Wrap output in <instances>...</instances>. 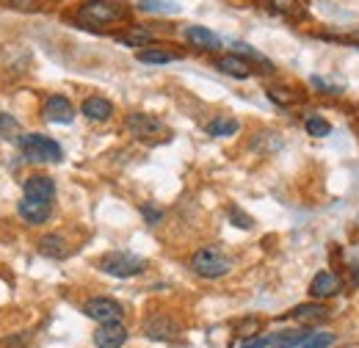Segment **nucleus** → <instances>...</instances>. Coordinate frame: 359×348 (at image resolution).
I'll return each mask as SVG.
<instances>
[{"instance_id": "5", "label": "nucleus", "mask_w": 359, "mask_h": 348, "mask_svg": "<svg viewBox=\"0 0 359 348\" xmlns=\"http://www.w3.org/2000/svg\"><path fill=\"white\" fill-rule=\"evenodd\" d=\"M128 130L133 133L138 141H152L155 135H163L166 128H163V122L158 119V116H152V114H130L128 116Z\"/></svg>"}, {"instance_id": "17", "label": "nucleus", "mask_w": 359, "mask_h": 348, "mask_svg": "<svg viewBox=\"0 0 359 348\" xmlns=\"http://www.w3.org/2000/svg\"><path fill=\"white\" fill-rule=\"evenodd\" d=\"M182 55L180 53H172V50H166V47H144V50H138V61L141 64H172V61H180Z\"/></svg>"}, {"instance_id": "25", "label": "nucleus", "mask_w": 359, "mask_h": 348, "mask_svg": "<svg viewBox=\"0 0 359 348\" xmlns=\"http://www.w3.org/2000/svg\"><path fill=\"white\" fill-rule=\"evenodd\" d=\"M332 343H334V335H329V332H315V335H307V340L299 348H329Z\"/></svg>"}, {"instance_id": "22", "label": "nucleus", "mask_w": 359, "mask_h": 348, "mask_svg": "<svg viewBox=\"0 0 359 348\" xmlns=\"http://www.w3.org/2000/svg\"><path fill=\"white\" fill-rule=\"evenodd\" d=\"M138 8L149 14H177L180 3L177 0H138Z\"/></svg>"}, {"instance_id": "26", "label": "nucleus", "mask_w": 359, "mask_h": 348, "mask_svg": "<svg viewBox=\"0 0 359 348\" xmlns=\"http://www.w3.org/2000/svg\"><path fill=\"white\" fill-rule=\"evenodd\" d=\"M269 97L276 102V105H293V102H299V100H302L299 94H290V88H279V86L269 88Z\"/></svg>"}, {"instance_id": "28", "label": "nucleus", "mask_w": 359, "mask_h": 348, "mask_svg": "<svg viewBox=\"0 0 359 348\" xmlns=\"http://www.w3.org/2000/svg\"><path fill=\"white\" fill-rule=\"evenodd\" d=\"M141 213H144V218H147L149 224H158V221L163 218V210H158V208H152V205H144Z\"/></svg>"}, {"instance_id": "15", "label": "nucleus", "mask_w": 359, "mask_h": 348, "mask_svg": "<svg viewBox=\"0 0 359 348\" xmlns=\"http://www.w3.org/2000/svg\"><path fill=\"white\" fill-rule=\"evenodd\" d=\"M81 111H83V116L91 119V122H105V119H111V114H114V105L105 100V97H86L83 100V105H81Z\"/></svg>"}, {"instance_id": "11", "label": "nucleus", "mask_w": 359, "mask_h": 348, "mask_svg": "<svg viewBox=\"0 0 359 348\" xmlns=\"http://www.w3.org/2000/svg\"><path fill=\"white\" fill-rule=\"evenodd\" d=\"M144 335L152 337V340H172L180 335L177 321H172L169 315H155L144 323Z\"/></svg>"}, {"instance_id": "8", "label": "nucleus", "mask_w": 359, "mask_h": 348, "mask_svg": "<svg viewBox=\"0 0 359 348\" xmlns=\"http://www.w3.org/2000/svg\"><path fill=\"white\" fill-rule=\"evenodd\" d=\"M125 340H128V329L119 321L100 323V329L94 332V346L97 348H122Z\"/></svg>"}, {"instance_id": "20", "label": "nucleus", "mask_w": 359, "mask_h": 348, "mask_svg": "<svg viewBox=\"0 0 359 348\" xmlns=\"http://www.w3.org/2000/svg\"><path fill=\"white\" fill-rule=\"evenodd\" d=\"M116 42L128 44V47H147V44L152 42V31L149 28H141V25H133V28L122 31L116 36Z\"/></svg>"}, {"instance_id": "16", "label": "nucleus", "mask_w": 359, "mask_h": 348, "mask_svg": "<svg viewBox=\"0 0 359 348\" xmlns=\"http://www.w3.org/2000/svg\"><path fill=\"white\" fill-rule=\"evenodd\" d=\"M39 255H45L50 260H64L69 257V243L61 235H45L39 241Z\"/></svg>"}, {"instance_id": "12", "label": "nucleus", "mask_w": 359, "mask_h": 348, "mask_svg": "<svg viewBox=\"0 0 359 348\" xmlns=\"http://www.w3.org/2000/svg\"><path fill=\"white\" fill-rule=\"evenodd\" d=\"M340 290H343L340 276L332 274V271L315 274V279L310 282V296H313V299H332V296H337Z\"/></svg>"}, {"instance_id": "7", "label": "nucleus", "mask_w": 359, "mask_h": 348, "mask_svg": "<svg viewBox=\"0 0 359 348\" xmlns=\"http://www.w3.org/2000/svg\"><path fill=\"white\" fill-rule=\"evenodd\" d=\"M216 69H222L224 75L238 78V81H246V78L255 72L252 61H249V58H243L241 53H226V55H219V58H216Z\"/></svg>"}, {"instance_id": "24", "label": "nucleus", "mask_w": 359, "mask_h": 348, "mask_svg": "<svg viewBox=\"0 0 359 348\" xmlns=\"http://www.w3.org/2000/svg\"><path fill=\"white\" fill-rule=\"evenodd\" d=\"M307 133L315 135V138H326V135L332 133V125H329L323 116H310V119H307Z\"/></svg>"}, {"instance_id": "2", "label": "nucleus", "mask_w": 359, "mask_h": 348, "mask_svg": "<svg viewBox=\"0 0 359 348\" xmlns=\"http://www.w3.org/2000/svg\"><path fill=\"white\" fill-rule=\"evenodd\" d=\"M20 149L34 163H58L64 158L61 144L53 141L50 135H42V133H25V135H20Z\"/></svg>"}, {"instance_id": "18", "label": "nucleus", "mask_w": 359, "mask_h": 348, "mask_svg": "<svg viewBox=\"0 0 359 348\" xmlns=\"http://www.w3.org/2000/svg\"><path fill=\"white\" fill-rule=\"evenodd\" d=\"M260 3H263L269 11L279 14V17H290V20L304 17V8H302L299 0H260Z\"/></svg>"}, {"instance_id": "23", "label": "nucleus", "mask_w": 359, "mask_h": 348, "mask_svg": "<svg viewBox=\"0 0 359 348\" xmlns=\"http://www.w3.org/2000/svg\"><path fill=\"white\" fill-rule=\"evenodd\" d=\"M293 318L296 321H302V323H310V321H320V318H326V307L320 304H302L293 309Z\"/></svg>"}, {"instance_id": "3", "label": "nucleus", "mask_w": 359, "mask_h": 348, "mask_svg": "<svg viewBox=\"0 0 359 348\" xmlns=\"http://www.w3.org/2000/svg\"><path fill=\"white\" fill-rule=\"evenodd\" d=\"M97 268L105 271L108 276H119V279H130L147 271V260L138 257L133 252H108L97 260Z\"/></svg>"}, {"instance_id": "19", "label": "nucleus", "mask_w": 359, "mask_h": 348, "mask_svg": "<svg viewBox=\"0 0 359 348\" xmlns=\"http://www.w3.org/2000/svg\"><path fill=\"white\" fill-rule=\"evenodd\" d=\"M307 340V332L302 329H287V332H276L269 335V346L271 348H296Z\"/></svg>"}, {"instance_id": "10", "label": "nucleus", "mask_w": 359, "mask_h": 348, "mask_svg": "<svg viewBox=\"0 0 359 348\" xmlns=\"http://www.w3.org/2000/svg\"><path fill=\"white\" fill-rule=\"evenodd\" d=\"M45 119L53 122V125H69L75 119V108H72V102L67 97L53 94L45 102Z\"/></svg>"}, {"instance_id": "9", "label": "nucleus", "mask_w": 359, "mask_h": 348, "mask_svg": "<svg viewBox=\"0 0 359 348\" xmlns=\"http://www.w3.org/2000/svg\"><path fill=\"white\" fill-rule=\"evenodd\" d=\"M22 191H25L28 199H36V202L50 205L53 196H55V182H53V177H47V174H34V177L25 180Z\"/></svg>"}, {"instance_id": "13", "label": "nucleus", "mask_w": 359, "mask_h": 348, "mask_svg": "<svg viewBox=\"0 0 359 348\" xmlns=\"http://www.w3.org/2000/svg\"><path fill=\"white\" fill-rule=\"evenodd\" d=\"M185 39H188L191 47L208 50V53H213V50L222 47V39H219L213 31H208L205 25H188V28H185Z\"/></svg>"}, {"instance_id": "29", "label": "nucleus", "mask_w": 359, "mask_h": 348, "mask_svg": "<svg viewBox=\"0 0 359 348\" xmlns=\"http://www.w3.org/2000/svg\"><path fill=\"white\" fill-rule=\"evenodd\" d=\"M6 3H8V6H14V8H25V11L36 6V0H6Z\"/></svg>"}, {"instance_id": "27", "label": "nucleus", "mask_w": 359, "mask_h": 348, "mask_svg": "<svg viewBox=\"0 0 359 348\" xmlns=\"http://www.w3.org/2000/svg\"><path fill=\"white\" fill-rule=\"evenodd\" d=\"M229 218H232V221H235V227H241V229H252V224H255L252 218L246 216L243 210H238V208H229Z\"/></svg>"}, {"instance_id": "30", "label": "nucleus", "mask_w": 359, "mask_h": 348, "mask_svg": "<svg viewBox=\"0 0 359 348\" xmlns=\"http://www.w3.org/2000/svg\"><path fill=\"white\" fill-rule=\"evenodd\" d=\"M3 116H6V114H3V111H0V125H3Z\"/></svg>"}, {"instance_id": "6", "label": "nucleus", "mask_w": 359, "mask_h": 348, "mask_svg": "<svg viewBox=\"0 0 359 348\" xmlns=\"http://www.w3.org/2000/svg\"><path fill=\"white\" fill-rule=\"evenodd\" d=\"M83 312L89 315L91 321H97V323L122 321V304H119V302H114V299H105V296L89 299V302L83 304Z\"/></svg>"}, {"instance_id": "14", "label": "nucleus", "mask_w": 359, "mask_h": 348, "mask_svg": "<svg viewBox=\"0 0 359 348\" xmlns=\"http://www.w3.org/2000/svg\"><path fill=\"white\" fill-rule=\"evenodd\" d=\"M17 213H20V218L25 224H45L47 218H50V205L22 196V202L17 205Z\"/></svg>"}, {"instance_id": "1", "label": "nucleus", "mask_w": 359, "mask_h": 348, "mask_svg": "<svg viewBox=\"0 0 359 348\" xmlns=\"http://www.w3.org/2000/svg\"><path fill=\"white\" fill-rule=\"evenodd\" d=\"M128 17H130V8L122 0H83L75 11V20L83 25H91V28L125 22Z\"/></svg>"}, {"instance_id": "21", "label": "nucleus", "mask_w": 359, "mask_h": 348, "mask_svg": "<svg viewBox=\"0 0 359 348\" xmlns=\"http://www.w3.org/2000/svg\"><path fill=\"white\" fill-rule=\"evenodd\" d=\"M208 133L210 135H219V138L235 135L238 133V119H232V116H216V119L208 122Z\"/></svg>"}, {"instance_id": "4", "label": "nucleus", "mask_w": 359, "mask_h": 348, "mask_svg": "<svg viewBox=\"0 0 359 348\" xmlns=\"http://www.w3.org/2000/svg\"><path fill=\"white\" fill-rule=\"evenodd\" d=\"M191 268H194V274H199V276H205V279H219V276L229 274L232 260L224 255V249H219V246H205V249H199V252L191 257Z\"/></svg>"}]
</instances>
